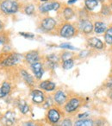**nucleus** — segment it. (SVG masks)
<instances>
[{
	"mask_svg": "<svg viewBox=\"0 0 112 126\" xmlns=\"http://www.w3.org/2000/svg\"><path fill=\"white\" fill-rule=\"evenodd\" d=\"M74 126H94V122L90 118L79 119L74 123Z\"/></svg>",
	"mask_w": 112,
	"mask_h": 126,
	"instance_id": "17",
	"label": "nucleus"
},
{
	"mask_svg": "<svg viewBox=\"0 0 112 126\" xmlns=\"http://www.w3.org/2000/svg\"><path fill=\"white\" fill-rule=\"evenodd\" d=\"M18 108L23 114H27L29 111V106L25 100H20L18 102Z\"/></svg>",
	"mask_w": 112,
	"mask_h": 126,
	"instance_id": "20",
	"label": "nucleus"
},
{
	"mask_svg": "<svg viewBox=\"0 0 112 126\" xmlns=\"http://www.w3.org/2000/svg\"><path fill=\"white\" fill-rule=\"evenodd\" d=\"M21 59H22V55H20V54H12L8 56L6 59H4V61H2V63H1V65L5 66V67L15 66L19 62Z\"/></svg>",
	"mask_w": 112,
	"mask_h": 126,
	"instance_id": "4",
	"label": "nucleus"
},
{
	"mask_svg": "<svg viewBox=\"0 0 112 126\" xmlns=\"http://www.w3.org/2000/svg\"><path fill=\"white\" fill-rule=\"evenodd\" d=\"M3 28H4V26H3L2 23H1V21H0V31H2V30H3Z\"/></svg>",
	"mask_w": 112,
	"mask_h": 126,
	"instance_id": "39",
	"label": "nucleus"
},
{
	"mask_svg": "<svg viewBox=\"0 0 112 126\" xmlns=\"http://www.w3.org/2000/svg\"><path fill=\"white\" fill-rule=\"evenodd\" d=\"M89 116V113L88 112H85V113H84V114H80V115H79V118H87V117Z\"/></svg>",
	"mask_w": 112,
	"mask_h": 126,
	"instance_id": "35",
	"label": "nucleus"
},
{
	"mask_svg": "<svg viewBox=\"0 0 112 126\" xmlns=\"http://www.w3.org/2000/svg\"><path fill=\"white\" fill-rule=\"evenodd\" d=\"M3 120H4L5 125L11 126V125H12L15 123V121H16V115H15L14 112L9 110V111H7L4 114Z\"/></svg>",
	"mask_w": 112,
	"mask_h": 126,
	"instance_id": "12",
	"label": "nucleus"
},
{
	"mask_svg": "<svg viewBox=\"0 0 112 126\" xmlns=\"http://www.w3.org/2000/svg\"><path fill=\"white\" fill-rule=\"evenodd\" d=\"M40 87L47 92H52L55 89V84L50 80H45L41 83Z\"/></svg>",
	"mask_w": 112,
	"mask_h": 126,
	"instance_id": "15",
	"label": "nucleus"
},
{
	"mask_svg": "<svg viewBox=\"0 0 112 126\" xmlns=\"http://www.w3.org/2000/svg\"><path fill=\"white\" fill-rule=\"evenodd\" d=\"M21 75L22 77H23V79L25 80V82L28 83V85H30V86H32V85L34 84V79L33 77H32L31 75H30L29 74H28L27 71L23 70V69H22L21 71Z\"/></svg>",
	"mask_w": 112,
	"mask_h": 126,
	"instance_id": "19",
	"label": "nucleus"
},
{
	"mask_svg": "<svg viewBox=\"0 0 112 126\" xmlns=\"http://www.w3.org/2000/svg\"><path fill=\"white\" fill-rule=\"evenodd\" d=\"M60 126H72V120L70 118H65L62 121Z\"/></svg>",
	"mask_w": 112,
	"mask_h": 126,
	"instance_id": "26",
	"label": "nucleus"
},
{
	"mask_svg": "<svg viewBox=\"0 0 112 126\" xmlns=\"http://www.w3.org/2000/svg\"><path fill=\"white\" fill-rule=\"evenodd\" d=\"M60 4L58 2H53V3H45L44 4L40 6V11L42 12H47L52 10L57 11L60 8Z\"/></svg>",
	"mask_w": 112,
	"mask_h": 126,
	"instance_id": "9",
	"label": "nucleus"
},
{
	"mask_svg": "<svg viewBox=\"0 0 112 126\" xmlns=\"http://www.w3.org/2000/svg\"><path fill=\"white\" fill-rule=\"evenodd\" d=\"M75 2H77V0H68V4H73V3H75Z\"/></svg>",
	"mask_w": 112,
	"mask_h": 126,
	"instance_id": "37",
	"label": "nucleus"
},
{
	"mask_svg": "<svg viewBox=\"0 0 112 126\" xmlns=\"http://www.w3.org/2000/svg\"><path fill=\"white\" fill-rule=\"evenodd\" d=\"M25 59H26V61L31 65V64H33V63H35V62H37V61H39V59H40V57H39V53L37 52V51H30V52L26 54Z\"/></svg>",
	"mask_w": 112,
	"mask_h": 126,
	"instance_id": "13",
	"label": "nucleus"
},
{
	"mask_svg": "<svg viewBox=\"0 0 112 126\" xmlns=\"http://www.w3.org/2000/svg\"><path fill=\"white\" fill-rule=\"evenodd\" d=\"M31 98L33 102H35V104H42L46 99V97L44 95L43 92L37 89L33 90L31 93Z\"/></svg>",
	"mask_w": 112,
	"mask_h": 126,
	"instance_id": "6",
	"label": "nucleus"
},
{
	"mask_svg": "<svg viewBox=\"0 0 112 126\" xmlns=\"http://www.w3.org/2000/svg\"><path fill=\"white\" fill-rule=\"evenodd\" d=\"M11 92V85L8 82H4L0 88V98H4Z\"/></svg>",
	"mask_w": 112,
	"mask_h": 126,
	"instance_id": "18",
	"label": "nucleus"
},
{
	"mask_svg": "<svg viewBox=\"0 0 112 126\" xmlns=\"http://www.w3.org/2000/svg\"><path fill=\"white\" fill-rule=\"evenodd\" d=\"M104 39H105V42L109 45H112V27H110V29H107L106 30Z\"/></svg>",
	"mask_w": 112,
	"mask_h": 126,
	"instance_id": "23",
	"label": "nucleus"
},
{
	"mask_svg": "<svg viewBox=\"0 0 112 126\" xmlns=\"http://www.w3.org/2000/svg\"><path fill=\"white\" fill-rule=\"evenodd\" d=\"M104 119L99 118L94 123V126H104Z\"/></svg>",
	"mask_w": 112,
	"mask_h": 126,
	"instance_id": "29",
	"label": "nucleus"
},
{
	"mask_svg": "<svg viewBox=\"0 0 112 126\" xmlns=\"http://www.w3.org/2000/svg\"><path fill=\"white\" fill-rule=\"evenodd\" d=\"M88 54H89V52H88V51H83V52H81V53H80V54H79V56H80L81 58H83V57H86Z\"/></svg>",
	"mask_w": 112,
	"mask_h": 126,
	"instance_id": "33",
	"label": "nucleus"
},
{
	"mask_svg": "<svg viewBox=\"0 0 112 126\" xmlns=\"http://www.w3.org/2000/svg\"><path fill=\"white\" fill-rule=\"evenodd\" d=\"M60 47H61V48H67V49H71V50H74V49H78L76 48V47H74L73 46L70 45V44L68 43H62L60 45Z\"/></svg>",
	"mask_w": 112,
	"mask_h": 126,
	"instance_id": "27",
	"label": "nucleus"
},
{
	"mask_svg": "<svg viewBox=\"0 0 112 126\" xmlns=\"http://www.w3.org/2000/svg\"><path fill=\"white\" fill-rule=\"evenodd\" d=\"M88 44L91 47H95L97 49H102L103 47V43L102 42V41L97 37H91V38L88 39Z\"/></svg>",
	"mask_w": 112,
	"mask_h": 126,
	"instance_id": "14",
	"label": "nucleus"
},
{
	"mask_svg": "<svg viewBox=\"0 0 112 126\" xmlns=\"http://www.w3.org/2000/svg\"><path fill=\"white\" fill-rule=\"evenodd\" d=\"M111 9H112V4H111Z\"/></svg>",
	"mask_w": 112,
	"mask_h": 126,
	"instance_id": "42",
	"label": "nucleus"
},
{
	"mask_svg": "<svg viewBox=\"0 0 112 126\" xmlns=\"http://www.w3.org/2000/svg\"><path fill=\"white\" fill-rule=\"evenodd\" d=\"M63 16L66 20H70L74 16V12L70 7H66L63 11Z\"/></svg>",
	"mask_w": 112,
	"mask_h": 126,
	"instance_id": "21",
	"label": "nucleus"
},
{
	"mask_svg": "<svg viewBox=\"0 0 112 126\" xmlns=\"http://www.w3.org/2000/svg\"><path fill=\"white\" fill-rule=\"evenodd\" d=\"M75 34V29L70 23H66L61 27L60 31V36L64 37V38H71Z\"/></svg>",
	"mask_w": 112,
	"mask_h": 126,
	"instance_id": "3",
	"label": "nucleus"
},
{
	"mask_svg": "<svg viewBox=\"0 0 112 126\" xmlns=\"http://www.w3.org/2000/svg\"><path fill=\"white\" fill-rule=\"evenodd\" d=\"M5 43V38L4 37V35H0V45Z\"/></svg>",
	"mask_w": 112,
	"mask_h": 126,
	"instance_id": "36",
	"label": "nucleus"
},
{
	"mask_svg": "<svg viewBox=\"0 0 112 126\" xmlns=\"http://www.w3.org/2000/svg\"><path fill=\"white\" fill-rule=\"evenodd\" d=\"M79 29L82 30L84 33L90 34L93 30V25L89 20H81L79 23Z\"/></svg>",
	"mask_w": 112,
	"mask_h": 126,
	"instance_id": "10",
	"label": "nucleus"
},
{
	"mask_svg": "<svg viewBox=\"0 0 112 126\" xmlns=\"http://www.w3.org/2000/svg\"><path fill=\"white\" fill-rule=\"evenodd\" d=\"M74 65V61L71 58V59L66 60V61H63V68L66 69V70H68V69H71Z\"/></svg>",
	"mask_w": 112,
	"mask_h": 126,
	"instance_id": "24",
	"label": "nucleus"
},
{
	"mask_svg": "<svg viewBox=\"0 0 112 126\" xmlns=\"http://www.w3.org/2000/svg\"><path fill=\"white\" fill-rule=\"evenodd\" d=\"M47 58L50 62H57V61H58V57H57L55 54H50V55H47Z\"/></svg>",
	"mask_w": 112,
	"mask_h": 126,
	"instance_id": "28",
	"label": "nucleus"
},
{
	"mask_svg": "<svg viewBox=\"0 0 112 126\" xmlns=\"http://www.w3.org/2000/svg\"><path fill=\"white\" fill-rule=\"evenodd\" d=\"M31 69L32 72L34 73L35 78L37 79H42V75H43V68H42V64L40 62H35L31 64Z\"/></svg>",
	"mask_w": 112,
	"mask_h": 126,
	"instance_id": "8",
	"label": "nucleus"
},
{
	"mask_svg": "<svg viewBox=\"0 0 112 126\" xmlns=\"http://www.w3.org/2000/svg\"><path fill=\"white\" fill-rule=\"evenodd\" d=\"M81 105V99L79 98H72L65 105V110L67 113H72L79 109Z\"/></svg>",
	"mask_w": 112,
	"mask_h": 126,
	"instance_id": "2",
	"label": "nucleus"
},
{
	"mask_svg": "<svg viewBox=\"0 0 112 126\" xmlns=\"http://www.w3.org/2000/svg\"><path fill=\"white\" fill-rule=\"evenodd\" d=\"M42 1H47V0H42Z\"/></svg>",
	"mask_w": 112,
	"mask_h": 126,
	"instance_id": "41",
	"label": "nucleus"
},
{
	"mask_svg": "<svg viewBox=\"0 0 112 126\" xmlns=\"http://www.w3.org/2000/svg\"><path fill=\"white\" fill-rule=\"evenodd\" d=\"M97 1H101V2H103V0H97Z\"/></svg>",
	"mask_w": 112,
	"mask_h": 126,
	"instance_id": "40",
	"label": "nucleus"
},
{
	"mask_svg": "<svg viewBox=\"0 0 112 126\" xmlns=\"http://www.w3.org/2000/svg\"><path fill=\"white\" fill-rule=\"evenodd\" d=\"M93 30H94V31L96 32V33L102 34L106 31L107 27H106V24L103 23V22H96L94 27H93Z\"/></svg>",
	"mask_w": 112,
	"mask_h": 126,
	"instance_id": "16",
	"label": "nucleus"
},
{
	"mask_svg": "<svg viewBox=\"0 0 112 126\" xmlns=\"http://www.w3.org/2000/svg\"><path fill=\"white\" fill-rule=\"evenodd\" d=\"M71 57H72V54L69 52H66L64 53L63 54H62V60L63 61H66V60H68V59H71Z\"/></svg>",
	"mask_w": 112,
	"mask_h": 126,
	"instance_id": "31",
	"label": "nucleus"
},
{
	"mask_svg": "<svg viewBox=\"0 0 112 126\" xmlns=\"http://www.w3.org/2000/svg\"><path fill=\"white\" fill-rule=\"evenodd\" d=\"M67 94L62 90H59L54 94V101H55V103H57L60 105L65 104L66 101H67Z\"/></svg>",
	"mask_w": 112,
	"mask_h": 126,
	"instance_id": "11",
	"label": "nucleus"
},
{
	"mask_svg": "<svg viewBox=\"0 0 112 126\" xmlns=\"http://www.w3.org/2000/svg\"><path fill=\"white\" fill-rule=\"evenodd\" d=\"M0 9L6 14H13L18 11V4L16 1L4 0L0 4Z\"/></svg>",
	"mask_w": 112,
	"mask_h": 126,
	"instance_id": "1",
	"label": "nucleus"
},
{
	"mask_svg": "<svg viewBox=\"0 0 112 126\" xmlns=\"http://www.w3.org/2000/svg\"><path fill=\"white\" fill-rule=\"evenodd\" d=\"M34 11H35V6H34L33 4H28V5H27L26 8H25V13H26L27 15H28V16L33 15Z\"/></svg>",
	"mask_w": 112,
	"mask_h": 126,
	"instance_id": "25",
	"label": "nucleus"
},
{
	"mask_svg": "<svg viewBox=\"0 0 112 126\" xmlns=\"http://www.w3.org/2000/svg\"><path fill=\"white\" fill-rule=\"evenodd\" d=\"M23 126H39L36 123L32 122V121H28V122H26L23 124Z\"/></svg>",
	"mask_w": 112,
	"mask_h": 126,
	"instance_id": "32",
	"label": "nucleus"
},
{
	"mask_svg": "<svg viewBox=\"0 0 112 126\" xmlns=\"http://www.w3.org/2000/svg\"><path fill=\"white\" fill-rule=\"evenodd\" d=\"M20 35H23V37H26V38H28V39H33L35 37V35L33 34H30V33H25V32H20Z\"/></svg>",
	"mask_w": 112,
	"mask_h": 126,
	"instance_id": "30",
	"label": "nucleus"
},
{
	"mask_svg": "<svg viewBox=\"0 0 112 126\" xmlns=\"http://www.w3.org/2000/svg\"><path fill=\"white\" fill-rule=\"evenodd\" d=\"M84 4H85V7L89 11H92L98 5V1H97V0H85Z\"/></svg>",
	"mask_w": 112,
	"mask_h": 126,
	"instance_id": "22",
	"label": "nucleus"
},
{
	"mask_svg": "<svg viewBox=\"0 0 112 126\" xmlns=\"http://www.w3.org/2000/svg\"><path fill=\"white\" fill-rule=\"evenodd\" d=\"M109 98H110V99L112 100V89L110 91V93H109Z\"/></svg>",
	"mask_w": 112,
	"mask_h": 126,
	"instance_id": "38",
	"label": "nucleus"
},
{
	"mask_svg": "<svg viewBox=\"0 0 112 126\" xmlns=\"http://www.w3.org/2000/svg\"><path fill=\"white\" fill-rule=\"evenodd\" d=\"M56 25V22L52 17H46L42 21V27L46 31H51L54 29Z\"/></svg>",
	"mask_w": 112,
	"mask_h": 126,
	"instance_id": "7",
	"label": "nucleus"
},
{
	"mask_svg": "<svg viewBox=\"0 0 112 126\" xmlns=\"http://www.w3.org/2000/svg\"><path fill=\"white\" fill-rule=\"evenodd\" d=\"M106 86L109 89H110V90L112 89V79H110V80L106 83Z\"/></svg>",
	"mask_w": 112,
	"mask_h": 126,
	"instance_id": "34",
	"label": "nucleus"
},
{
	"mask_svg": "<svg viewBox=\"0 0 112 126\" xmlns=\"http://www.w3.org/2000/svg\"><path fill=\"white\" fill-rule=\"evenodd\" d=\"M47 119L51 124H57L60 121V111L56 108H51L48 110L47 112Z\"/></svg>",
	"mask_w": 112,
	"mask_h": 126,
	"instance_id": "5",
	"label": "nucleus"
}]
</instances>
